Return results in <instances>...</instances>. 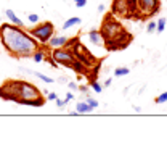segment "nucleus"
<instances>
[{
	"mask_svg": "<svg viewBox=\"0 0 167 142\" xmlns=\"http://www.w3.org/2000/svg\"><path fill=\"white\" fill-rule=\"evenodd\" d=\"M0 41L5 50L16 58H26L32 56L34 52L39 49V41L32 37L29 32H26L23 27L16 24H5L0 27Z\"/></svg>",
	"mask_w": 167,
	"mask_h": 142,
	"instance_id": "f257e3e1",
	"label": "nucleus"
},
{
	"mask_svg": "<svg viewBox=\"0 0 167 142\" xmlns=\"http://www.w3.org/2000/svg\"><path fill=\"white\" fill-rule=\"evenodd\" d=\"M100 32H101L104 42H106L104 45H106L108 50L125 49L127 45L130 44V41H132V36H130V34L127 32L116 20L111 18V16H108V18L103 21Z\"/></svg>",
	"mask_w": 167,
	"mask_h": 142,
	"instance_id": "f03ea898",
	"label": "nucleus"
},
{
	"mask_svg": "<svg viewBox=\"0 0 167 142\" xmlns=\"http://www.w3.org/2000/svg\"><path fill=\"white\" fill-rule=\"evenodd\" d=\"M66 47L71 49V52L74 53L76 60H79L84 66H87V68H95L97 58H95V56H93L90 52H88V49L84 47L80 41H77V39H69V42H68V45H66Z\"/></svg>",
	"mask_w": 167,
	"mask_h": 142,
	"instance_id": "7ed1b4c3",
	"label": "nucleus"
},
{
	"mask_svg": "<svg viewBox=\"0 0 167 142\" xmlns=\"http://www.w3.org/2000/svg\"><path fill=\"white\" fill-rule=\"evenodd\" d=\"M27 32H29L32 37H36L40 44H47L50 39H52V36H55V26H53V23L45 21V23L37 24L36 27H31Z\"/></svg>",
	"mask_w": 167,
	"mask_h": 142,
	"instance_id": "20e7f679",
	"label": "nucleus"
},
{
	"mask_svg": "<svg viewBox=\"0 0 167 142\" xmlns=\"http://www.w3.org/2000/svg\"><path fill=\"white\" fill-rule=\"evenodd\" d=\"M19 94H21V81H16V79L3 82V86L0 87V97L5 100L19 104Z\"/></svg>",
	"mask_w": 167,
	"mask_h": 142,
	"instance_id": "39448f33",
	"label": "nucleus"
},
{
	"mask_svg": "<svg viewBox=\"0 0 167 142\" xmlns=\"http://www.w3.org/2000/svg\"><path fill=\"white\" fill-rule=\"evenodd\" d=\"M50 58L55 61V65H63L71 68L72 65L76 63V56L74 53L71 52V49L68 47H60V49H53V52L50 53Z\"/></svg>",
	"mask_w": 167,
	"mask_h": 142,
	"instance_id": "423d86ee",
	"label": "nucleus"
},
{
	"mask_svg": "<svg viewBox=\"0 0 167 142\" xmlns=\"http://www.w3.org/2000/svg\"><path fill=\"white\" fill-rule=\"evenodd\" d=\"M39 97H42L39 87H36L34 84H31V82L21 81V94H19V104L21 105L31 107V102L39 99Z\"/></svg>",
	"mask_w": 167,
	"mask_h": 142,
	"instance_id": "0eeeda50",
	"label": "nucleus"
},
{
	"mask_svg": "<svg viewBox=\"0 0 167 142\" xmlns=\"http://www.w3.org/2000/svg\"><path fill=\"white\" fill-rule=\"evenodd\" d=\"M138 10L145 15L153 16L159 10V0H138Z\"/></svg>",
	"mask_w": 167,
	"mask_h": 142,
	"instance_id": "6e6552de",
	"label": "nucleus"
},
{
	"mask_svg": "<svg viewBox=\"0 0 167 142\" xmlns=\"http://www.w3.org/2000/svg\"><path fill=\"white\" fill-rule=\"evenodd\" d=\"M111 11H113V15H118V16H132L125 0H114Z\"/></svg>",
	"mask_w": 167,
	"mask_h": 142,
	"instance_id": "1a4fd4ad",
	"label": "nucleus"
},
{
	"mask_svg": "<svg viewBox=\"0 0 167 142\" xmlns=\"http://www.w3.org/2000/svg\"><path fill=\"white\" fill-rule=\"evenodd\" d=\"M69 42V39L66 36H52V39L47 42L52 49H60V47H66Z\"/></svg>",
	"mask_w": 167,
	"mask_h": 142,
	"instance_id": "9d476101",
	"label": "nucleus"
},
{
	"mask_svg": "<svg viewBox=\"0 0 167 142\" xmlns=\"http://www.w3.org/2000/svg\"><path fill=\"white\" fill-rule=\"evenodd\" d=\"M5 15H7V18L10 20V23H12V24H16V26H19V27H24L23 20H21L12 8H7V10H5Z\"/></svg>",
	"mask_w": 167,
	"mask_h": 142,
	"instance_id": "9b49d317",
	"label": "nucleus"
},
{
	"mask_svg": "<svg viewBox=\"0 0 167 142\" xmlns=\"http://www.w3.org/2000/svg\"><path fill=\"white\" fill-rule=\"evenodd\" d=\"M88 39H90V42L92 44H95V45H104V39H103V36H101V32L100 31H97V29H92L90 32H88Z\"/></svg>",
	"mask_w": 167,
	"mask_h": 142,
	"instance_id": "f8f14e48",
	"label": "nucleus"
},
{
	"mask_svg": "<svg viewBox=\"0 0 167 142\" xmlns=\"http://www.w3.org/2000/svg\"><path fill=\"white\" fill-rule=\"evenodd\" d=\"M26 73H29V75H32V76H36V78H39L40 81H43V82H47V84H53L55 82V79H52L50 76H47V75H43V73H39V71H32V70H24Z\"/></svg>",
	"mask_w": 167,
	"mask_h": 142,
	"instance_id": "ddd939ff",
	"label": "nucleus"
},
{
	"mask_svg": "<svg viewBox=\"0 0 167 142\" xmlns=\"http://www.w3.org/2000/svg\"><path fill=\"white\" fill-rule=\"evenodd\" d=\"M80 23H82V20L79 18V16H72V18L66 20L63 23V27H61V29H71V27H74V26H79Z\"/></svg>",
	"mask_w": 167,
	"mask_h": 142,
	"instance_id": "4468645a",
	"label": "nucleus"
},
{
	"mask_svg": "<svg viewBox=\"0 0 167 142\" xmlns=\"http://www.w3.org/2000/svg\"><path fill=\"white\" fill-rule=\"evenodd\" d=\"M76 111L82 115V113H90V111H93V110L90 108V105H88L87 100H85V102H79V104L76 105Z\"/></svg>",
	"mask_w": 167,
	"mask_h": 142,
	"instance_id": "2eb2a0df",
	"label": "nucleus"
},
{
	"mask_svg": "<svg viewBox=\"0 0 167 142\" xmlns=\"http://www.w3.org/2000/svg\"><path fill=\"white\" fill-rule=\"evenodd\" d=\"M32 60H34L36 63H40V61H43V60H45V52H43L42 49H37L36 52H34V55H32Z\"/></svg>",
	"mask_w": 167,
	"mask_h": 142,
	"instance_id": "dca6fc26",
	"label": "nucleus"
},
{
	"mask_svg": "<svg viewBox=\"0 0 167 142\" xmlns=\"http://www.w3.org/2000/svg\"><path fill=\"white\" fill-rule=\"evenodd\" d=\"M129 73H130V70L127 66H119V68H116V70H114V76L121 78V76H127Z\"/></svg>",
	"mask_w": 167,
	"mask_h": 142,
	"instance_id": "f3484780",
	"label": "nucleus"
},
{
	"mask_svg": "<svg viewBox=\"0 0 167 142\" xmlns=\"http://www.w3.org/2000/svg\"><path fill=\"white\" fill-rule=\"evenodd\" d=\"M90 87H92L93 92H97V94L103 92V84H100L98 81H95V79H93V81L90 82Z\"/></svg>",
	"mask_w": 167,
	"mask_h": 142,
	"instance_id": "a211bd4d",
	"label": "nucleus"
},
{
	"mask_svg": "<svg viewBox=\"0 0 167 142\" xmlns=\"http://www.w3.org/2000/svg\"><path fill=\"white\" fill-rule=\"evenodd\" d=\"M165 23H167V20L165 18H161L158 23H156V32H164V29H165Z\"/></svg>",
	"mask_w": 167,
	"mask_h": 142,
	"instance_id": "6ab92c4d",
	"label": "nucleus"
},
{
	"mask_svg": "<svg viewBox=\"0 0 167 142\" xmlns=\"http://www.w3.org/2000/svg\"><path fill=\"white\" fill-rule=\"evenodd\" d=\"M127 5H129V10H130V13L133 15L135 11L138 10V0H125Z\"/></svg>",
	"mask_w": 167,
	"mask_h": 142,
	"instance_id": "aec40b11",
	"label": "nucleus"
},
{
	"mask_svg": "<svg viewBox=\"0 0 167 142\" xmlns=\"http://www.w3.org/2000/svg\"><path fill=\"white\" fill-rule=\"evenodd\" d=\"M154 102H156V104H165V102H167V92H162L161 95H158Z\"/></svg>",
	"mask_w": 167,
	"mask_h": 142,
	"instance_id": "412c9836",
	"label": "nucleus"
},
{
	"mask_svg": "<svg viewBox=\"0 0 167 142\" xmlns=\"http://www.w3.org/2000/svg\"><path fill=\"white\" fill-rule=\"evenodd\" d=\"M85 100H87V104H88V105H90V108H92V110H95V108H97V107L100 105V104H98V102H97L95 99H92V97H87Z\"/></svg>",
	"mask_w": 167,
	"mask_h": 142,
	"instance_id": "4be33fe9",
	"label": "nucleus"
},
{
	"mask_svg": "<svg viewBox=\"0 0 167 142\" xmlns=\"http://www.w3.org/2000/svg\"><path fill=\"white\" fill-rule=\"evenodd\" d=\"M146 31H148V34H151V32H154V31H156V21H149V23H148Z\"/></svg>",
	"mask_w": 167,
	"mask_h": 142,
	"instance_id": "5701e85b",
	"label": "nucleus"
},
{
	"mask_svg": "<svg viewBox=\"0 0 167 142\" xmlns=\"http://www.w3.org/2000/svg\"><path fill=\"white\" fill-rule=\"evenodd\" d=\"M55 102H56V107H58V108H61V110L66 108V105H68V102H66V100H61L58 97H56V100H55Z\"/></svg>",
	"mask_w": 167,
	"mask_h": 142,
	"instance_id": "b1692460",
	"label": "nucleus"
},
{
	"mask_svg": "<svg viewBox=\"0 0 167 142\" xmlns=\"http://www.w3.org/2000/svg\"><path fill=\"white\" fill-rule=\"evenodd\" d=\"M27 20H29L31 23H39V15H36V13H29V15H27Z\"/></svg>",
	"mask_w": 167,
	"mask_h": 142,
	"instance_id": "393cba45",
	"label": "nucleus"
},
{
	"mask_svg": "<svg viewBox=\"0 0 167 142\" xmlns=\"http://www.w3.org/2000/svg\"><path fill=\"white\" fill-rule=\"evenodd\" d=\"M56 92H47V100H56Z\"/></svg>",
	"mask_w": 167,
	"mask_h": 142,
	"instance_id": "a878e982",
	"label": "nucleus"
},
{
	"mask_svg": "<svg viewBox=\"0 0 167 142\" xmlns=\"http://www.w3.org/2000/svg\"><path fill=\"white\" fill-rule=\"evenodd\" d=\"M87 5V0H79V2H76V7L77 8H84Z\"/></svg>",
	"mask_w": 167,
	"mask_h": 142,
	"instance_id": "bb28decb",
	"label": "nucleus"
},
{
	"mask_svg": "<svg viewBox=\"0 0 167 142\" xmlns=\"http://www.w3.org/2000/svg\"><path fill=\"white\" fill-rule=\"evenodd\" d=\"M68 86H69V89H71V90H77V89H79V86H77V84H76L74 81H69V82H68Z\"/></svg>",
	"mask_w": 167,
	"mask_h": 142,
	"instance_id": "cd10ccee",
	"label": "nucleus"
},
{
	"mask_svg": "<svg viewBox=\"0 0 167 142\" xmlns=\"http://www.w3.org/2000/svg\"><path fill=\"white\" fill-rule=\"evenodd\" d=\"M72 99H74V94H71V92H68V94H66V102H69V100H72Z\"/></svg>",
	"mask_w": 167,
	"mask_h": 142,
	"instance_id": "c85d7f7f",
	"label": "nucleus"
},
{
	"mask_svg": "<svg viewBox=\"0 0 167 142\" xmlns=\"http://www.w3.org/2000/svg\"><path fill=\"white\" fill-rule=\"evenodd\" d=\"M111 84H113V79H106V81H104V84H103V86H104V87H109Z\"/></svg>",
	"mask_w": 167,
	"mask_h": 142,
	"instance_id": "c756f323",
	"label": "nucleus"
},
{
	"mask_svg": "<svg viewBox=\"0 0 167 142\" xmlns=\"http://www.w3.org/2000/svg\"><path fill=\"white\" fill-rule=\"evenodd\" d=\"M104 10H106V7H104V5H98V11H101V13H103Z\"/></svg>",
	"mask_w": 167,
	"mask_h": 142,
	"instance_id": "7c9ffc66",
	"label": "nucleus"
},
{
	"mask_svg": "<svg viewBox=\"0 0 167 142\" xmlns=\"http://www.w3.org/2000/svg\"><path fill=\"white\" fill-rule=\"evenodd\" d=\"M79 89L82 90V92H87V90H88V87H87V86H80Z\"/></svg>",
	"mask_w": 167,
	"mask_h": 142,
	"instance_id": "2f4dec72",
	"label": "nucleus"
},
{
	"mask_svg": "<svg viewBox=\"0 0 167 142\" xmlns=\"http://www.w3.org/2000/svg\"><path fill=\"white\" fill-rule=\"evenodd\" d=\"M74 2H79V0H74Z\"/></svg>",
	"mask_w": 167,
	"mask_h": 142,
	"instance_id": "473e14b6",
	"label": "nucleus"
},
{
	"mask_svg": "<svg viewBox=\"0 0 167 142\" xmlns=\"http://www.w3.org/2000/svg\"><path fill=\"white\" fill-rule=\"evenodd\" d=\"M0 21H2V20H0Z\"/></svg>",
	"mask_w": 167,
	"mask_h": 142,
	"instance_id": "72a5a7b5",
	"label": "nucleus"
}]
</instances>
